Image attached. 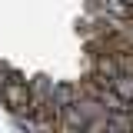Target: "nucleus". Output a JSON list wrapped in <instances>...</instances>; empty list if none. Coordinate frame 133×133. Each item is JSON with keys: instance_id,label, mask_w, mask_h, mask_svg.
I'll return each instance as SVG.
<instances>
[{"instance_id": "f257e3e1", "label": "nucleus", "mask_w": 133, "mask_h": 133, "mask_svg": "<svg viewBox=\"0 0 133 133\" xmlns=\"http://www.w3.org/2000/svg\"><path fill=\"white\" fill-rule=\"evenodd\" d=\"M0 103L10 113H27L30 110V83L27 80H7L0 90Z\"/></svg>"}, {"instance_id": "f03ea898", "label": "nucleus", "mask_w": 133, "mask_h": 133, "mask_svg": "<svg viewBox=\"0 0 133 133\" xmlns=\"http://www.w3.org/2000/svg\"><path fill=\"white\" fill-rule=\"evenodd\" d=\"M80 100V87H73V83H53V97H50V103L63 113L66 107H73Z\"/></svg>"}, {"instance_id": "7ed1b4c3", "label": "nucleus", "mask_w": 133, "mask_h": 133, "mask_svg": "<svg viewBox=\"0 0 133 133\" xmlns=\"http://www.w3.org/2000/svg\"><path fill=\"white\" fill-rule=\"evenodd\" d=\"M7 80H10V66L0 63V90H3V83H7Z\"/></svg>"}]
</instances>
